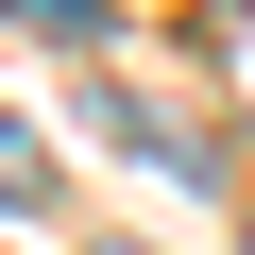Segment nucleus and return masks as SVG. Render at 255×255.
<instances>
[{
	"label": "nucleus",
	"mask_w": 255,
	"mask_h": 255,
	"mask_svg": "<svg viewBox=\"0 0 255 255\" xmlns=\"http://www.w3.org/2000/svg\"><path fill=\"white\" fill-rule=\"evenodd\" d=\"M0 204H17V221L51 204V153H34V119H0Z\"/></svg>",
	"instance_id": "1"
},
{
	"label": "nucleus",
	"mask_w": 255,
	"mask_h": 255,
	"mask_svg": "<svg viewBox=\"0 0 255 255\" xmlns=\"http://www.w3.org/2000/svg\"><path fill=\"white\" fill-rule=\"evenodd\" d=\"M34 34H102V0H34Z\"/></svg>",
	"instance_id": "2"
}]
</instances>
